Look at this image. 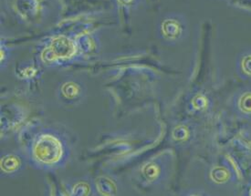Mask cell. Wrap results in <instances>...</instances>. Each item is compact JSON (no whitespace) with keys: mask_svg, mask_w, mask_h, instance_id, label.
Listing matches in <instances>:
<instances>
[{"mask_svg":"<svg viewBox=\"0 0 251 196\" xmlns=\"http://www.w3.org/2000/svg\"><path fill=\"white\" fill-rule=\"evenodd\" d=\"M26 157L40 170L54 171L64 166L70 157V148L60 131L43 129L34 134L26 147Z\"/></svg>","mask_w":251,"mask_h":196,"instance_id":"1","label":"cell"},{"mask_svg":"<svg viewBox=\"0 0 251 196\" xmlns=\"http://www.w3.org/2000/svg\"><path fill=\"white\" fill-rule=\"evenodd\" d=\"M25 159L19 153H7L1 158V170L7 175H14L23 170Z\"/></svg>","mask_w":251,"mask_h":196,"instance_id":"2","label":"cell"},{"mask_svg":"<svg viewBox=\"0 0 251 196\" xmlns=\"http://www.w3.org/2000/svg\"><path fill=\"white\" fill-rule=\"evenodd\" d=\"M162 31L166 39H177L183 33V26L176 19H167L162 25Z\"/></svg>","mask_w":251,"mask_h":196,"instance_id":"3","label":"cell"},{"mask_svg":"<svg viewBox=\"0 0 251 196\" xmlns=\"http://www.w3.org/2000/svg\"><path fill=\"white\" fill-rule=\"evenodd\" d=\"M236 107L243 116L251 117V91L243 92L236 98Z\"/></svg>","mask_w":251,"mask_h":196,"instance_id":"4","label":"cell"},{"mask_svg":"<svg viewBox=\"0 0 251 196\" xmlns=\"http://www.w3.org/2000/svg\"><path fill=\"white\" fill-rule=\"evenodd\" d=\"M242 66H243V71L245 73L251 75V55L245 58Z\"/></svg>","mask_w":251,"mask_h":196,"instance_id":"5","label":"cell"}]
</instances>
